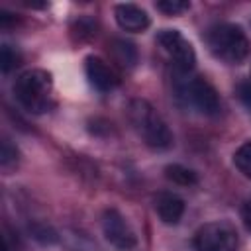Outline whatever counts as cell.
Returning a JSON list of instances; mask_svg holds the SVG:
<instances>
[{
	"instance_id": "obj_12",
	"label": "cell",
	"mask_w": 251,
	"mask_h": 251,
	"mask_svg": "<svg viewBox=\"0 0 251 251\" xmlns=\"http://www.w3.org/2000/svg\"><path fill=\"white\" fill-rule=\"evenodd\" d=\"M165 176L169 180H173L175 184H180V186H190V184H196L198 182V176L192 169H186L182 165H167L165 167Z\"/></svg>"
},
{
	"instance_id": "obj_4",
	"label": "cell",
	"mask_w": 251,
	"mask_h": 251,
	"mask_svg": "<svg viewBox=\"0 0 251 251\" xmlns=\"http://www.w3.org/2000/svg\"><path fill=\"white\" fill-rule=\"evenodd\" d=\"M196 251H235L237 249V231L229 222H210L198 227L194 233Z\"/></svg>"
},
{
	"instance_id": "obj_1",
	"label": "cell",
	"mask_w": 251,
	"mask_h": 251,
	"mask_svg": "<svg viewBox=\"0 0 251 251\" xmlns=\"http://www.w3.org/2000/svg\"><path fill=\"white\" fill-rule=\"evenodd\" d=\"M127 120L137 131V135L145 141V145L153 149H169L173 145L175 139L169 126L147 100H141V98L129 100Z\"/></svg>"
},
{
	"instance_id": "obj_18",
	"label": "cell",
	"mask_w": 251,
	"mask_h": 251,
	"mask_svg": "<svg viewBox=\"0 0 251 251\" xmlns=\"http://www.w3.org/2000/svg\"><path fill=\"white\" fill-rule=\"evenodd\" d=\"M237 96L245 104V108L251 110V80H245V82H241L237 86Z\"/></svg>"
},
{
	"instance_id": "obj_16",
	"label": "cell",
	"mask_w": 251,
	"mask_h": 251,
	"mask_svg": "<svg viewBox=\"0 0 251 251\" xmlns=\"http://www.w3.org/2000/svg\"><path fill=\"white\" fill-rule=\"evenodd\" d=\"M16 65V53L10 49V45H2L0 49V67L2 73H10V69Z\"/></svg>"
},
{
	"instance_id": "obj_2",
	"label": "cell",
	"mask_w": 251,
	"mask_h": 251,
	"mask_svg": "<svg viewBox=\"0 0 251 251\" xmlns=\"http://www.w3.org/2000/svg\"><path fill=\"white\" fill-rule=\"evenodd\" d=\"M212 55L227 65H239L249 55V39L235 24H216L206 33Z\"/></svg>"
},
{
	"instance_id": "obj_10",
	"label": "cell",
	"mask_w": 251,
	"mask_h": 251,
	"mask_svg": "<svg viewBox=\"0 0 251 251\" xmlns=\"http://www.w3.org/2000/svg\"><path fill=\"white\" fill-rule=\"evenodd\" d=\"M153 206H155L157 216L169 226L178 224V220L184 214V200L173 192H159L153 198Z\"/></svg>"
},
{
	"instance_id": "obj_8",
	"label": "cell",
	"mask_w": 251,
	"mask_h": 251,
	"mask_svg": "<svg viewBox=\"0 0 251 251\" xmlns=\"http://www.w3.org/2000/svg\"><path fill=\"white\" fill-rule=\"evenodd\" d=\"M84 71H86V76L90 80V84L102 92L106 90H112L116 84H118V78L114 75V71L100 59V57H94V55H88L84 59Z\"/></svg>"
},
{
	"instance_id": "obj_5",
	"label": "cell",
	"mask_w": 251,
	"mask_h": 251,
	"mask_svg": "<svg viewBox=\"0 0 251 251\" xmlns=\"http://www.w3.org/2000/svg\"><path fill=\"white\" fill-rule=\"evenodd\" d=\"M157 43L163 47V51L173 59L175 67L180 73H190L196 63V53L192 45L184 39V35L176 29H163L157 33Z\"/></svg>"
},
{
	"instance_id": "obj_7",
	"label": "cell",
	"mask_w": 251,
	"mask_h": 251,
	"mask_svg": "<svg viewBox=\"0 0 251 251\" xmlns=\"http://www.w3.org/2000/svg\"><path fill=\"white\" fill-rule=\"evenodd\" d=\"M102 231H104V237L120 251H127V249L137 245L135 231L129 227L126 218L114 208L104 212V216H102Z\"/></svg>"
},
{
	"instance_id": "obj_19",
	"label": "cell",
	"mask_w": 251,
	"mask_h": 251,
	"mask_svg": "<svg viewBox=\"0 0 251 251\" xmlns=\"http://www.w3.org/2000/svg\"><path fill=\"white\" fill-rule=\"evenodd\" d=\"M241 220H243V224H245L247 231L251 233V200L243 206V210H241Z\"/></svg>"
},
{
	"instance_id": "obj_17",
	"label": "cell",
	"mask_w": 251,
	"mask_h": 251,
	"mask_svg": "<svg viewBox=\"0 0 251 251\" xmlns=\"http://www.w3.org/2000/svg\"><path fill=\"white\" fill-rule=\"evenodd\" d=\"M18 159V151H16V147H12L10 145V141H4L2 143V167H8L12 161H16Z\"/></svg>"
},
{
	"instance_id": "obj_9",
	"label": "cell",
	"mask_w": 251,
	"mask_h": 251,
	"mask_svg": "<svg viewBox=\"0 0 251 251\" xmlns=\"http://www.w3.org/2000/svg\"><path fill=\"white\" fill-rule=\"evenodd\" d=\"M114 16H116V22L122 29L126 31H143L149 27V16L143 8L135 6V4H118L114 8Z\"/></svg>"
},
{
	"instance_id": "obj_15",
	"label": "cell",
	"mask_w": 251,
	"mask_h": 251,
	"mask_svg": "<svg viewBox=\"0 0 251 251\" xmlns=\"http://www.w3.org/2000/svg\"><path fill=\"white\" fill-rule=\"evenodd\" d=\"M31 233H33V237H35L37 241H41V243H55V241H57V233H55L51 227H47V226H33Z\"/></svg>"
},
{
	"instance_id": "obj_11",
	"label": "cell",
	"mask_w": 251,
	"mask_h": 251,
	"mask_svg": "<svg viewBox=\"0 0 251 251\" xmlns=\"http://www.w3.org/2000/svg\"><path fill=\"white\" fill-rule=\"evenodd\" d=\"M110 51H112V57L116 59V63H120L122 67H126V69L135 67V63H137V49H135V45L131 41L112 39L110 41Z\"/></svg>"
},
{
	"instance_id": "obj_3",
	"label": "cell",
	"mask_w": 251,
	"mask_h": 251,
	"mask_svg": "<svg viewBox=\"0 0 251 251\" xmlns=\"http://www.w3.org/2000/svg\"><path fill=\"white\" fill-rule=\"evenodd\" d=\"M53 80L51 75L43 69H31L18 76L14 84V94L18 102L33 114H41L51 106Z\"/></svg>"
},
{
	"instance_id": "obj_6",
	"label": "cell",
	"mask_w": 251,
	"mask_h": 251,
	"mask_svg": "<svg viewBox=\"0 0 251 251\" xmlns=\"http://www.w3.org/2000/svg\"><path fill=\"white\" fill-rule=\"evenodd\" d=\"M180 96H184V100L194 106L198 112L206 114V116H214L220 112V98L216 88L202 76H194L190 80H186L180 88Z\"/></svg>"
},
{
	"instance_id": "obj_14",
	"label": "cell",
	"mask_w": 251,
	"mask_h": 251,
	"mask_svg": "<svg viewBox=\"0 0 251 251\" xmlns=\"http://www.w3.org/2000/svg\"><path fill=\"white\" fill-rule=\"evenodd\" d=\"M155 6H157V10H161L167 16H178L190 8V4L186 0H159Z\"/></svg>"
},
{
	"instance_id": "obj_13",
	"label": "cell",
	"mask_w": 251,
	"mask_h": 251,
	"mask_svg": "<svg viewBox=\"0 0 251 251\" xmlns=\"http://www.w3.org/2000/svg\"><path fill=\"white\" fill-rule=\"evenodd\" d=\"M233 163L239 169V173L251 180V141H245L235 153H233Z\"/></svg>"
}]
</instances>
